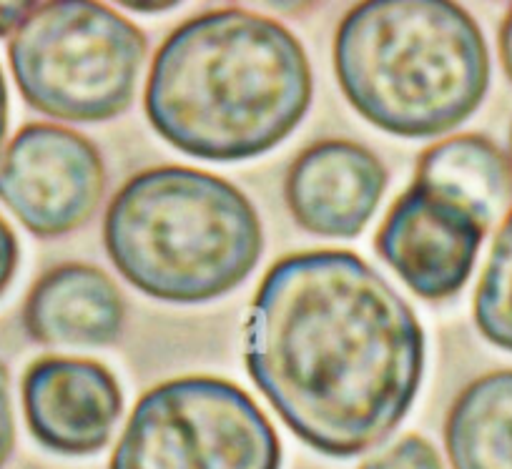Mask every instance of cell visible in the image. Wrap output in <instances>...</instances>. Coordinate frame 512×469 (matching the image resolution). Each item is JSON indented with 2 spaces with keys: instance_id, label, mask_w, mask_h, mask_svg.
<instances>
[{
  "instance_id": "cell-13",
  "label": "cell",
  "mask_w": 512,
  "mask_h": 469,
  "mask_svg": "<svg viewBox=\"0 0 512 469\" xmlns=\"http://www.w3.org/2000/svg\"><path fill=\"white\" fill-rule=\"evenodd\" d=\"M452 469H512V369L472 379L445 419Z\"/></svg>"
},
{
  "instance_id": "cell-21",
  "label": "cell",
  "mask_w": 512,
  "mask_h": 469,
  "mask_svg": "<svg viewBox=\"0 0 512 469\" xmlns=\"http://www.w3.org/2000/svg\"><path fill=\"white\" fill-rule=\"evenodd\" d=\"M510 164H512V131H510Z\"/></svg>"
},
{
  "instance_id": "cell-8",
  "label": "cell",
  "mask_w": 512,
  "mask_h": 469,
  "mask_svg": "<svg viewBox=\"0 0 512 469\" xmlns=\"http://www.w3.org/2000/svg\"><path fill=\"white\" fill-rule=\"evenodd\" d=\"M485 234L467 206L412 181L384 216L374 249L420 299L442 301L465 289Z\"/></svg>"
},
{
  "instance_id": "cell-16",
  "label": "cell",
  "mask_w": 512,
  "mask_h": 469,
  "mask_svg": "<svg viewBox=\"0 0 512 469\" xmlns=\"http://www.w3.org/2000/svg\"><path fill=\"white\" fill-rule=\"evenodd\" d=\"M13 447H16V417H13L11 374L6 364L0 362V469L11 459Z\"/></svg>"
},
{
  "instance_id": "cell-18",
  "label": "cell",
  "mask_w": 512,
  "mask_h": 469,
  "mask_svg": "<svg viewBox=\"0 0 512 469\" xmlns=\"http://www.w3.org/2000/svg\"><path fill=\"white\" fill-rule=\"evenodd\" d=\"M38 3H0V38L13 36L28 21Z\"/></svg>"
},
{
  "instance_id": "cell-7",
  "label": "cell",
  "mask_w": 512,
  "mask_h": 469,
  "mask_svg": "<svg viewBox=\"0 0 512 469\" xmlns=\"http://www.w3.org/2000/svg\"><path fill=\"white\" fill-rule=\"evenodd\" d=\"M106 191V166L83 133L26 123L0 156V201L41 239L81 229Z\"/></svg>"
},
{
  "instance_id": "cell-2",
  "label": "cell",
  "mask_w": 512,
  "mask_h": 469,
  "mask_svg": "<svg viewBox=\"0 0 512 469\" xmlns=\"http://www.w3.org/2000/svg\"><path fill=\"white\" fill-rule=\"evenodd\" d=\"M304 46L274 18L219 8L166 36L151 63L144 111L176 151L249 161L277 148L312 106Z\"/></svg>"
},
{
  "instance_id": "cell-10",
  "label": "cell",
  "mask_w": 512,
  "mask_h": 469,
  "mask_svg": "<svg viewBox=\"0 0 512 469\" xmlns=\"http://www.w3.org/2000/svg\"><path fill=\"white\" fill-rule=\"evenodd\" d=\"M390 174L377 153L347 138L304 148L284 176V201L304 231L322 239H354L372 221Z\"/></svg>"
},
{
  "instance_id": "cell-14",
  "label": "cell",
  "mask_w": 512,
  "mask_h": 469,
  "mask_svg": "<svg viewBox=\"0 0 512 469\" xmlns=\"http://www.w3.org/2000/svg\"><path fill=\"white\" fill-rule=\"evenodd\" d=\"M472 317L482 337L512 352V209L502 219L472 299Z\"/></svg>"
},
{
  "instance_id": "cell-9",
  "label": "cell",
  "mask_w": 512,
  "mask_h": 469,
  "mask_svg": "<svg viewBox=\"0 0 512 469\" xmlns=\"http://www.w3.org/2000/svg\"><path fill=\"white\" fill-rule=\"evenodd\" d=\"M21 399L36 442L66 457L101 452L123 414L111 369L81 357L36 359L23 374Z\"/></svg>"
},
{
  "instance_id": "cell-17",
  "label": "cell",
  "mask_w": 512,
  "mask_h": 469,
  "mask_svg": "<svg viewBox=\"0 0 512 469\" xmlns=\"http://www.w3.org/2000/svg\"><path fill=\"white\" fill-rule=\"evenodd\" d=\"M21 261V246H18L16 231L11 229L3 216H0V296L6 294L8 286L13 284V276Z\"/></svg>"
},
{
  "instance_id": "cell-19",
  "label": "cell",
  "mask_w": 512,
  "mask_h": 469,
  "mask_svg": "<svg viewBox=\"0 0 512 469\" xmlns=\"http://www.w3.org/2000/svg\"><path fill=\"white\" fill-rule=\"evenodd\" d=\"M497 48H500L502 68H505L507 78L512 81V8L507 11V16L502 18L500 36H497Z\"/></svg>"
},
{
  "instance_id": "cell-3",
  "label": "cell",
  "mask_w": 512,
  "mask_h": 469,
  "mask_svg": "<svg viewBox=\"0 0 512 469\" xmlns=\"http://www.w3.org/2000/svg\"><path fill=\"white\" fill-rule=\"evenodd\" d=\"M334 73L349 106L400 138L465 123L490 88V51L475 18L445 0H367L334 33Z\"/></svg>"
},
{
  "instance_id": "cell-15",
  "label": "cell",
  "mask_w": 512,
  "mask_h": 469,
  "mask_svg": "<svg viewBox=\"0 0 512 469\" xmlns=\"http://www.w3.org/2000/svg\"><path fill=\"white\" fill-rule=\"evenodd\" d=\"M359 469H445L440 452L422 434H405L390 449L374 454Z\"/></svg>"
},
{
  "instance_id": "cell-20",
  "label": "cell",
  "mask_w": 512,
  "mask_h": 469,
  "mask_svg": "<svg viewBox=\"0 0 512 469\" xmlns=\"http://www.w3.org/2000/svg\"><path fill=\"white\" fill-rule=\"evenodd\" d=\"M8 136V86L6 76H3V68H0V151H3V143ZM3 156V153H0Z\"/></svg>"
},
{
  "instance_id": "cell-12",
  "label": "cell",
  "mask_w": 512,
  "mask_h": 469,
  "mask_svg": "<svg viewBox=\"0 0 512 469\" xmlns=\"http://www.w3.org/2000/svg\"><path fill=\"white\" fill-rule=\"evenodd\" d=\"M415 181L460 201L487 229L512 204L510 156L482 133H460L425 148Z\"/></svg>"
},
{
  "instance_id": "cell-1",
  "label": "cell",
  "mask_w": 512,
  "mask_h": 469,
  "mask_svg": "<svg viewBox=\"0 0 512 469\" xmlns=\"http://www.w3.org/2000/svg\"><path fill=\"white\" fill-rule=\"evenodd\" d=\"M244 364L307 447L349 459L382 444L415 404L425 332L362 256L299 251L274 261L256 289Z\"/></svg>"
},
{
  "instance_id": "cell-5",
  "label": "cell",
  "mask_w": 512,
  "mask_h": 469,
  "mask_svg": "<svg viewBox=\"0 0 512 469\" xmlns=\"http://www.w3.org/2000/svg\"><path fill=\"white\" fill-rule=\"evenodd\" d=\"M149 41L136 23L91 0L38 3L8 43L23 101L56 121L101 123L134 103Z\"/></svg>"
},
{
  "instance_id": "cell-4",
  "label": "cell",
  "mask_w": 512,
  "mask_h": 469,
  "mask_svg": "<svg viewBox=\"0 0 512 469\" xmlns=\"http://www.w3.org/2000/svg\"><path fill=\"white\" fill-rule=\"evenodd\" d=\"M118 274L146 296L204 304L244 284L264 251L254 204L221 176L156 166L131 176L103 216Z\"/></svg>"
},
{
  "instance_id": "cell-6",
  "label": "cell",
  "mask_w": 512,
  "mask_h": 469,
  "mask_svg": "<svg viewBox=\"0 0 512 469\" xmlns=\"http://www.w3.org/2000/svg\"><path fill=\"white\" fill-rule=\"evenodd\" d=\"M108 469H282V442L239 384L179 377L136 402Z\"/></svg>"
},
{
  "instance_id": "cell-11",
  "label": "cell",
  "mask_w": 512,
  "mask_h": 469,
  "mask_svg": "<svg viewBox=\"0 0 512 469\" xmlns=\"http://www.w3.org/2000/svg\"><path fill=\"white\" fill-rule=\"evenodd\" d=\"M126 324V301L106 271L61 264L31 286L23 327L43 347H111Z\"/></svg>"
}]
</instances>
